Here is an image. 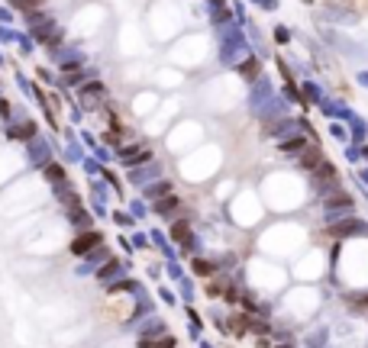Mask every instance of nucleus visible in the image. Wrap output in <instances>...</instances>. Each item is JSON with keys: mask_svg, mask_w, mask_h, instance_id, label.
Here are the masks:
<instances>
[{"mask_svg": "<svg viewBox=\"0 0 368 348\" xmlns=\"http://www.w3.org/2000/svg\"><path fill=\"white\" fill-rule=\"evenodd\" d=\"M98 242H100V236H98V232H84L81 239H75V245H71V249H75L78 255H81V251L94 249V245H98Z\"/></svg>", "mask_w": 368, "mask_h": 348, "instance_id": "obj_1", "label": "nucleus"}, {"mask_svg": "<svg viewBox=\"0 0 368 348\" xmlns=\"http://www.w3.org/2000/svg\"><path fill=\"white\" fill-rule=\"evenodd\" d=\"M142 348H174V339H159V342H146Z\"/></svg>", "mask_w": 368, "mask_h": 348, "instance_id": "obj_2", "label": "nucleus"}]
</instances>
